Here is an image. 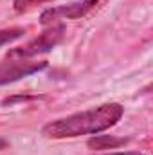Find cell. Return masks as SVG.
<instances>
[{
	"label": "cell",
	"instance_id": "obj_1",
	"mask_svg": "<svg viewBox=\"0 0 153 155\" xmlns=\"http://www.w3.org/2000/svg\"><path fill=\"white\" fill-rule=\"evenodd\" d=\"M122 114H124L122 105L105 103L47 123L41 128V135L47 139H72L79 135H97L117 124Z\"/></svg>",
	"mask_w": 153,
	"mask_h": 155
},
{
	"label": "cell",
	"instance_id": "obj_2",
	"mask_svg": "<svg viewBox=\"0 0 153 155\" xmlns=\"http://www.w3.org/2000/svg\"><path fill=\"white\" fill-rule=\"evenodd\" d=\"M63 35H65V25H52L49 31H45L43 35H40L33 41L25 43L24 47L11 49L7 52V58H11V60H31L38 54L49 52L63 40Z\"/></svg>",
	"mask_w": 153,
	"mask_h": 155
},
{
	"label": "cell",
	"instance_id": "obj_3",
	"mask_svg": "<svg viewBox=\"0 0 153 155\" xmlns=\"http://www.w3.org/2000/svg\"><path fill=\"white\" fill-rule=\"evenodd\" d=\"M101 0H79L72 2L69 5H54L45 9L40 15V24L41 25H54L60 20H76L83 18L86 13H90Z\"/></svg>",
	"mask_w": 153,
	"mask_h": 155
},
{
	"label": "cell",
	"instance_id": "obj_4",
	"mask_svg": "<svg viewBox=\"0 0 153 155\" xmlns=\"http://www.w3.org/2000/svg\"><path fill=\"white\" fill-rule=\"evenodd\" d=\"M47 69V61H31V60H11L0 63V87L15 83L22 78L33 76Z\"/></svg>",
	"mask_w": 153,
	"mask_h": 155
},
{
	"label": "cell",
	"instance_id": "obj_5",
	"mask_svg": "<svg viewBox=\"0 0 153 155\" xmlns=\"http://www.w3.org/2000/svg\"><path fill=\"white\" fill-rule=\"evenodd\" d=\"M128 141L124 137H114V135H96L88 141L90 150H115L119 146H124Z\"/></svg>",
	"mask_w": 153,
	"mask_h": 155
},
{
	"label": "cell",
	"instance_id": "obj_6",
	"mask_svg": "<svg viewBox=\"0 0 153 155\" xmlns=\"http://www.w3.org/2000/svg\"><path fill=\"white\" fill-rule=\"evenodd\" d=\"M25 35V29L24 27H11V29H2L0 31V47L9 43V41H15V40L22 38Z\"/></svg>",
	"mask_w": 153,
	"mask_h": 155
},
{
	"label": "cell",
	"instance_id": "obj_7",
	"mask_svg": "<svg viewBox=\"0 0 153 155\" xmlns=\"http://www.w3.org/2000/svg\"><path fill=\"white\" fill-rule=\"evenodd\" d=\"M47 2H52V0H15L13 5L16 11H25L33 5H40V4H47Z\"/></svg>",
	"mask_w": 153,
	"mask_h": 155
},
{
	"label": "cell",
	"instance_id": "obj_8",
	"mask_svg": "<svg viewBox=\"0 0 153 155\" xmlns=\"http://www.w3.org/2000/svg\"><path fill=\"white\" fill-rule=\"evenodd\" d=\"M97 155H144L141 152H112V153H97Z\"/></svg>",
	"mask_w": 153,
	"mask_h": 155
},
{
	"label": "cell",
	"instance_id": "obj_9",
	"mask_svg": "<svg viewBox=\"0 0 153 155\" xmlns=\"http://www.w3.org/2000/svg\"><path fill=\"white\" fill-rule=\"evenodd\" d=\"M5 146H7V141L5 139H0V150H4Z\"/></svg>",
	"mask_w": 153,
	"mask_h": 155
}]
</instances>
